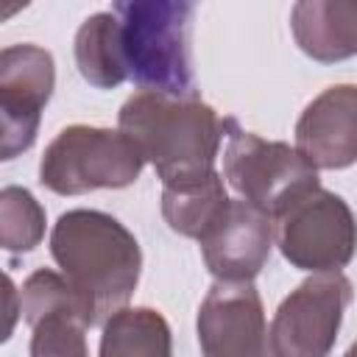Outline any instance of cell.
Instances as JSON below:
<instances>
[{
    "label": "cell",
    "instance_id": "obj_1",
    "mask_svg": "<svg viewBox=\"0 0 357 357\" xmlns=\"http://www.w3.org/2000/svg\"><path fill=\"white\" fill-rule=\"evenodd\" d=\"M120 131L131 137L142 159L153 165L162 187H187L215 176L223 134L234 120L220 117L195 95L139 89L120 109Z\"/></svg>",
    "mask_w": 357,
    "mask_h": 357
},
{
    "label": "cell",
    "instance_id": "obj_2",
    "mask_svg": "<svg viewBox=\"0 0 357 357\" xmlns=\"http://www.w3.org/2000/svg\"><path fill=\"white\" fill-rule=\"evenodd\" d=\"M50 254L84 296L95 326L134 296L142 254L137 237L117 218L98 209L64 212L50 231Z\"/></svg>",
    "mask_w": 357,
    "mask_h": 357
},
{
    "label": "cell",
    "instance_id": "obj_3",
    "mask_svg": "<svg viewBox=\"0 0 357 357\" xmlns=\"http://www.w3.org/2000/svg\"><path fill=\"white\" fill-rule=\"evenodd\" d=\"M198 0H117L128 73L148 89L192 95L190 31Z\"/></svg>",
    "mask_w": 357,
    "mask_h": 357
},
{
    "label": "cell",
    "instance_id": "obj_4",
    "mask_svg": "<svg viewBox=\"0 0 357 357\" xmlns=\"http://www.w3.org/2000/svg\"><path fill=\"white\" fill-rule=\"evenodd\" d=\"M142 165L145 159L126 131L70 126L45 148L39 181L56 195L120 190L139 178Z\"/></svg>",
    "mask_w": 357,
    "mask_h": 357
},
{
    "label": "cell",
    "instance_id": "obj_5",
    "mask_svg": "<svg viewBox=\"0 0 357 357\" xmlns=\"http://www.w3.org/2000/svg\"><path fill=\"white\" fill-rule=\"evenodd\" d=\"M223 176L240 198L251 201L271 218L282 215L304 192L321 187L318 167L310 165L298 148L262 139L251 131H243L237 123L229 131Z\"/></svg>",
    "mask_w": 357,
    "mask_h": 357
},
{
    "label": "cell",
    "instance_id": "obj_6",
    "mask_svg": "<svg viewBox=\"0 0 357 357\" xmlns=\"http://www.w3.org/2000/svg\"><path fill=\"white\" fill-rule=\"evenodd\" d=\"M282 257L301 271H340L357 251V220L349 204L315 187L273 218Z\"/></svg>",
    "mask_w": 357,
    "mask_h": 357
},
{
    "label": "cell",
    "instance_id": "obj_7",
    "mask_svg": "<svg viewBox=\"0 0 357 357\" xmlns=\"http://www.w3.org/2000/svg\"><path fill=\"white\" fill-rule=\"evenodd\" d=\"M351 298V282L340 271H315L279 304L268 332V351L276 357L329 354Z\"/></svg>",
    "mask_w": 357,
    "mask_h": 357
},
{
    "label": "cell",
    "instance_id": "obj_8",
    "mask_svg": "<svg viewBox=\"0 0 357 357\" xmlns=\"http://www.w3.org/2000/svg\"><path fill=\"white\" fill-rule=\"evenodd\" d=\"M56 84L53 56L39 45H11L0 53V153L14 159L36 139L42 109Z\"/></svg>",
    "mask_w": 357,
    "mask_h": 357
},
{
    "label": "cell",
    "instance_id": "obj_9",
    "mask_svg": "<svg viewBox=\"0 0 357 357\" xmlns=\"http://www.w3.org/2000/svg\"><path fill=\"white\" fill-rule=\"evenodd\" d=\"M22 318L31 326V354L33 357H84L86 329L95 318L84 296L70 284L64 273L50 268L33 271L20 290Z\"/></svg>",
    "mask_w": 357,
    "mask_h": 357
},
{
    "label": "cell",
    "instance_id": "obj_10",
    "mask_svg": "<svg viewBox=\"0 0 357 357\" xmlns=\"http://www.w3.org/2000/svg\"><path fill=\"white\" fill-rule=\"evenodd\" d=\"M273 240V218L245 198H229L198 237L209 273L223 282H251L265 268Z\"/></svg>",
    "mask_w": 357,
    "mask_h": 357
},
{
    "label": "cell",
    "instance_id": "obj_11",
    "mask_svg": "<svg viewBox=\"0 0 357 357\" xmlns=\"http://www.w3.org/2000/svg\"><path fill=\"white\" fill-rule=\"evenodd\" d=\"M265 310L251 282L218 279L198 310V343L209 357H257L268 349Z\"/></svg>",
    "mask_w": 357,
    "mask_h": 357
},
{
    "label": "cell",
    "instance_id": "obj_12",
    "mask_svg": "<svg viewBox=\"0 0 357 357\" xmlns=\"http://www.w3.org/2000/svg\"><path fill=\"white\" fill-rule=\"evenodd\" d=\"M296 148L318 170H343L357 162V84L324 89L296 123Z\"/></svg>",
    "mask_w": 357,
    "mask_h": 357
},
{
    "label": "cell",
    "instance_id": "obj_13",
    "mask_svg": "<svg viewBox=\"0 0 357 357\" xmlns=\"http://www.w3.org/2000/svg\"><path fill=\"white\" fill-rule=\"evenodd\" d=\"M290 31L315 61L351 59L357 56V0H296Z\"/></svg>",
    "mask_w": 357,
    "mask_h": 357
},
{
    "label": "cell",
    "instance_id": "obj_14",
    "mask_svg": "<svg viewBox=\"0 0 357 357\" xmlns=\"http://www.w3.org/2000/svg\"><path fill=\"white\" fill-rule=\"evenodd\" d=\"M75 64L81 78L98 89H112L131 78L117 14H92L78 28Z\"/></svg>",
    "mask_w": 357,
    "mask_h": 357
},
{
    "label": "cell",
    "instance_id": "obj_15",
    "mask_svg": "<svg viewBox=\"0 0 357 357\" xmlns=\"http://www.w3.org/2000/svg\"><path fill=\"white\" fill-rule=\"evenodd\" d=\"M103 357H167L170 326L151 307H120L103 321Z\"/></svg>",
    "mask_w": 357,
    "mask_h": 357
},
{
    "label": "cell",
    "instance_id": "obj_16",
    "mask_svg": "<svg viewBox=\"0 0 357 357\" xmlns=\"http://www.w3.org/2000/svg\"><path fill=\"white\" fill-rule=\"evenodd\" d=\"M226 201L229 195L220 173L187 187H162V215L167 226L195 240L209 229V223L218 218Z\"/></svg>",
    "mask_w": 357,
    "mask_h": 357
},
{
    "label": "cell",
    "instance_id": "obj_17",
    "mask_svg": "<svg viewBox=\"0 0 357 357\" xmlns=\"http://www.w3.org/2000/svg\"><path fill=\"white\" fill-rule=\"evenodd\" d=\"M45 237V209L22 187L0 192V243L6 251H31Z\"/></svg>",
    "mask_w": 357,
    "mask_h": 357
},
{
    "label": "cell",
    "instance_id": "obj_18",
    "mask_svg": "<svg viewBox=\"0 0 357 357\" xmlns=\"http://www.w3.org/2000/svg\"><path fill=\"white\" fill-rule=\"evenodd\" d=\"M6 282V329H3V335H0V340H6L8 335H11V329H14V321H17V312H22V304H17V290H14V282L6 276L3 279Z\"/></svg>",
    "mask_w": 357,
    "mask_h": 357
},
{
    "label": "cell",
    "instance_id": "obj_19",
    "mask_svg": "<svg viewBox=\"0 0 357 357\" xmlns=\"http://www.w3.org/2000/svg\"><path fill=\"white\" fill-rule=\"evenodd\" d=\"M31 0H3V20H8V17H14L20 8H25Z\"/></svg>",
    "mask_w": 357,
    "mask_h": 357
},
{
    "label": "cell",
    "instance_id": "obj_20",
    "mask_svg": "<svg viewBox=\"0 0 357 357\" xmlns=\"http://www.w3.org/2000/svg\"><path fill=\"white\" fill-rule=\"evenodd\" d=\"M349 354H357V343H354V346H351V349H349Z\"/></svg>",
    "mask_w": 357,
    "mask_h": 357
}]
</instances>
